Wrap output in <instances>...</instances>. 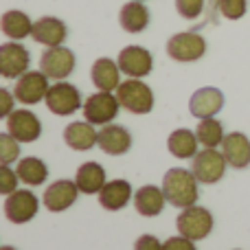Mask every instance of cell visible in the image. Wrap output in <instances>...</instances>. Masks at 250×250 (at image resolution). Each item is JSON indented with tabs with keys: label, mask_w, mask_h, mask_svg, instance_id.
I'll use <instances>...</instances> for the list:
<instances>
[{
	"label": "cell",
	"mask_w": 250,
	"mask_h": 250,
	"mask_svg": "<svg viewBox=\"0 0 250 250\" xmlns=\"http://www.w3.org/2000/svg\"><path fill=\"white\" fill-rule=\"evenodd\" d=\"M235 250H239V248H235Z\"/></svg>",
	"instance_id": "74e56055"
},
{
	"label": "cell",
	"mask_w": 250,
	"mask_h": 250,
	"mask_svg": "<svg viewBox=\"0 0 250 250\" xmlns=\"http://www.w3.org/2000/svg\"><path fill=\"white\" fill-rule=\"evenodd\" d=\"M222 154H224L229 167L246 169L250 167V138L244 132H229L222 143Z\"/></svg>",
	"instance_id": "ac0fdd59"
},
{
	"label": "cell",
	"mask_w": 250,
	"mask_h": 250,
	"mask_svg": "<svg viewBox=\"0 0 250 250\" xmlns=\"http://www.w3.org/2000/svg\"><path fill=\"white\" fill-rule=\"evenodd\" d=\"M224 108V92L215 86H204L191 95L189 112L195 119H213Z\"/></svg>",
	"instance_id": "9a60e30c"
},
{
	"label": "cell",
	"mask_w": 250,
	"mask_h": 250,
	"mask_svg": "<svg viewBox=\"0 0 250 250\" xmlns=\"http://www.w3.org/2000/svg\"><path fill=\"white\" fill-rule=\"evenodd\" d=\"M207 0H176V11L185 20H198L204 11Z\"/></svg>",
	"instance_id": "4dcf8cb0"
},
{
	"label": "cell",
	"mask_w": 250,
	"mask_h": 250,
	"mask_svg": "<svg viewBox=\"0 0 250 250\" xmlns=\"http://www.w3.org/2000/svg\"><path fill=\"white\" fill-rule=\"evenodd\" d=\"M163 250H198L195 248V242L189 237H182V235H176V237H169L163 242Z\"/></svg>",
	"instance_id": "d6a6232c"
},
{
	"label": "cell",
	"mask_w": 250,
	"mask_h": 250,
	"mask_svg": "<svg viewBox=\"0 0 250 250\" xmlns=\"http://www.w3.org/2000/svg\"><path fill=\"white\" fill-rule=\"evenodd\" d=\"M79 193H82V191H79L77 182L62 178V180H55L53 185L46 187V191H44V195H42V204L46 207V211L62 213L77 202Z\"/></svg>",
	"instance_id": "5bb4252c"
},
{
	"label": "cell",
	"mask_w": 250,
	"mask_h": 250,
	"mask_svg": "<svg viewBox=\"0 0 250 250\" xmlns=\"http://www.w3.org/2000/svg\"><path fill=\"white\" fill-rule=\"evenodd\" d=\"M4 125L18 143H35L42 136V121L31 110H13L4 119Z\"/></svg>",
	"instance_id": "4fadbf2b"
},
{
	"label": "cell",
	"mask_w": 250,
	"mask_h": 250,
	"mask_svg": "<svg viewBox=\"0 0 250 250\" xmlns=\"http://www.w3.org/2000/svg\"><path fill=\"white\" fill-rule=\"evenodd\" d=\"M18 171L11 169V165H2L0 167V193L2 195H11L13 191H18Z\"/></svg>",
	"instance_id": "1f68e13d"
},
{
	"label": "cell",
	"mask_w": 250,
	"mask_h": 250,
	"mask_svg": "<svg viewBox=\"0 0 250 250\" xmlns=\"http://www.w3.org/2000/svg\"><path fill=\"white\" fill-rule=\"evenodd\" d=\"M117 64L123 75H127L132 79H143L154 68V57H151V53L145 46L129 44V46L121 48V53L117 57Z\"/></svg>",
	"instance_id": "7c38bea8"
},
{
	"label": "cell",
	"mask_w": 250,
	"mask_h": 250,
	"mask_svg": "<svg viewBox=\"0 0 250 250\" xmlns=\"http://www.w3.org/2000/svg\"><path fill=\"white\" fill-rule=\"evenodd\" d=\"M18 178L20 182H24L26 187H40L48 180V167L42 158H35V156H26V158L18 160Z\"/></svg>",
	"instance_id": "4316f807"
},
{
	"label": "cell",
	"mask_w": 250,
	"mask_h": 250,
	"mask_svg": "<svg viewBox=\"0 0 250 250\" xmlns=\"http://www.w3.org/2000/svg\"><path fill=\"white\" fill-rule=\"evenodd\" d=\"M33 24L35 22L26 16L24 11H18V9H11V11L2 13V20H0V26H2V33L7 35L13 42H20V40L33 35Z\"/></svg>",
	"instance_id": "484cf974"
},
{
	"label": "cell",
	"mask_w": 250,
	"mask_h": 250,
	"mask_svg": "<svg viewBox=\"0 0 250 250\" xmlns=\"http://www.w3.org/2000/svg\"><path fill=\"white\" fill-rule=\"evenodd\" d=\"M198 178L193 176L191 169L173 167L163 176V191L165 198L171 207L176 208H189L198 202L200 191H198Z\"/></svg>",
	"instance_id": "6da1fadb"
},
{
	"label": "cell",
	"mask_w": 250,
	"mask_h": 250,
	"mask_svg": "<svg viewBox=\"0 0 250 250\" xmlns=\"http://www.w3.org/2000/svg\"><path fill=\"white\" fill-rule=\"evenodd\" d=\"M204 53H207V40L195 31H182L167 40V55L180 64L202 60Z\"/></svg>",
	"instance_id": "277c9868"
},
{
	"label": "cell",
	"mask_w": 250,
	"mask_h": 250,
	"mask_svg": "<svg viewBox=\"0 0 250 250\" xmlns=\"http://www.w3.org/2000/svg\"><path fill=\"white\" fill-rule=\"evenodd\" d=\"M165 204H167V198H165L163 187L158 189L156 185H145L134 193V208H136V213L143 217L160 215Z\"/></svg>",
	"instance_id": "44dd1931"
},
{
	"label": "cell",
	"mask_w": 250,
	"mask_h": 250,
	"mask_svg": "<svg viewBox=\"0 0 250 250\" xmlns=\"http://www.w3.org/2000/svg\"><path fill=\"white\" fill-rule=\"evenodd\" d=\"M226 167L229 163H226L224 154L220 149H207V147L198 151L191 163V171L198 178L200 185H217L224 178Z\"/></svg>",
	"instance_id": "52a82bcc"
},
{
	"label": "cell",
	"mask_w": 250,
	"mask_h": 250,
	"mask_svg": "<svg viewBox=\"0 0 250 250\" xmlns=\"http://www.w3.org/2000/svg\"><path fill=\"white\" fill-rule=\"evenodd\" d=\"M83 119L92 125H110L117 119L121 104L114 92H95L83 101Z\"/></svg>",
	"instance_id": "ba28073f"
},
{
	"label": "cell",
	"mask_w": 250,
	"mask_h": 250,
	"mask_svg": "<svg viewBox=\"0 0 250 250\" xmlns=\"http://www.w3.org/2000/svg\"><path fill=\"white\" fill-rule=\"evenodd\" d=\"M141 2H145V0H141Z\"/></svg>",
	"instance_id": "8d00e7d4"
},
{
	"label": "cell",
	"mask_w": 250,
	"mask_h": 250,
	"mask_svg": "<svg viewBox=\"0 0 250 250\" xmlns=\"http://www.w3.org/2000/svg\"><path fill=\"white\" fill-rule=\"evenodd\" d=\"M213 226H215V220H213V213L204 207H193L182 208L180 215L176 217V229L182 237H189L193 242H200V239H207L211 235Z\"/></svg>",
	"instance_id": "3957f363"
},
{
	"label": "cell",
	"mask_w": 250,
	"mask_h": 250,
	"mask_svg": "<svg viewBox=\"0 0 250 250\" xmlns=\"http://www.w3.org/2000/svg\"><path fill=\"white\" fill-rule=\"evenodd\" d=\"M0 250H16V248H13V246H2Z\"/></svg>",
	"instance_id": "d590c367"
},
{
	"label": "cell",
	"mask_w": 250,
	"mask_h": 250,
	"mask_svg": "<svg viewBox=\"0 0 250 250\" xmlns=\"http://www.w3.org/2000/svg\"><path fill=\"white\" fill-rule=\"evenodd\" d=\"M77 66V57L68 46H51L40 57V70L53 82H64Z\"/></svg>",
	"instance_id": "8992f818"
},
{
	"label": "cell",
	"mask_w": 250,
	"mask_h": 250,
	"mask_svg": "<svg viewBox=\"0 0 250 250\" xmlns=\"http://www.w3.org/2000/svg\"><path fill=\"white\" fill-rule=\"evenodd\" d=\"M134 250H163V242L154 235H141L134 242Z\"/></svg>",
	"instance_id": "e575fe53"
},
{
	"label": "cell",
	"mask_w": 250,
	"mask_h": 250,
	"mask_svg": "<svg viewBox=\"0 0 250 250\" xmlns=\"http://www.w3.org/2000/svg\"><path fill=\"white\" fill-rule=\"evenodd\" d=\"M99 149L108 156H123L132 149V134L127 127L117 123L104 125L99 129V141H97Z\"/></svg>",
	"instance_id": "e0dca14e"
},
{
	"label": "cell",
	"mask_w": 250,
	"mask_h": 250,
	"mask_svg": "<svg viewBox=\"0 0 250 250\" xmlns=\"http://www.w3.org/2000/svg\"><path fill=\"white\" fill-rule=\"evenodd\" d=\"M16 95H13L11 90H7V88H0V117L7 119L9 114L16 110Z\"/></svg>",
	"instance_id": "836d02e7"
},
{
	"label": "cell",
	"mask_w": 250,
	"mask_h": 250,
	"mask_svg": "<svg viewBox=\"0 0 250 250\" xmlns=\"http://www.w3.org/2000/svg\"><path fill=\"white\" fill-rule=\"evenodd\" d=\"M40 211V198L29 189H18L4 198V215L11 224H26Z\"/></svg>",
	"instance_id": "9c48e42d"
},
{
	"label": "cell",
	"mask_w": 250,
	"mask_h": 250,
	"mask_svg": "<svg viewBox=\"0 0 250 250\" xmlns=\"http://www.w3.org/2000/svg\"><path fill=\"white\" fill-rule=\"evenodd\" d=\"M198 147H200V141L195 136V132L191 129H173L167 138V149L171 156L180 160H193L195 154H198Z\"/></svg>",
	"instance_id": "d4e9b609"
},
{
	"label": "cell",
	"mask_w": 250,
	"mask_h": 250,
	"mask_svg": "<svg viewBox=\"0 0 250 250\" xmlns=\"http://www.w3.org/2000/svg\"><path fill=\"white\" fill-rule=\"evenodd\" d=\"M90 79L97 90L101 92H117L121 86V68L110 57H99L90 68Z\"/></svg>",
	"instance_id": "ffe728a7"
},
{
	"label": "cell",
	"mask_w": 250,
	"mask_h": 250,
	"mask_svg": "<svg viewBox=\"0 0 250 250\" xmlns=\"http://www.w3.org/2000/svg\"><path fill=\"white\" fill-rule=\"evenodd\" d=\"M20 158V143L11 136L9 132L0 134V163L11 165Z\"/></svg>",
	"instance_id": "f1b7e54d"
},
{
	"label": "cell",
	"mask_w": 250,
	"mask_h": 250,
	"mask_svg": "<svg viewBox=\"0 0 250 250\" xmlns=\"http://www.w3.org/2000/svg\"><path fill=\"white\" fill-rule=\"evenodd\" d=\"M195 136H198L202 147H207V149H217V147H222V143H224L226 132H224V125L213 117V119H200L198 127H195Z\"/></svg>",
	"instance_id": "83f0119b"
},
{
	"label": "cell",
	"mask_w": 250,
	"mask_h": 250,
	"mask_svg": "<svg viewBox=\"0 0 250 250\" xmlns=\"http://www.w3.org/2000/svg\"><path fill=\"white\" fill-rule=\"evenodd\" d=\"M46 108L51 110L57 117H70L75 114L79 108H83V99L82 92L77 86L68 82H55L46 92V99H44Z\"/></svg>",
	"instance_id": "5b68a950"
},
{
	"label": "cell",
	"mask_w": 250,
	"mask_h": 250,
	"mask_svg": "<svg viewBox=\"0 0 250 250\" xmlns=\"http://www.w3.org/2000/svg\"><path fill=\"white\" fill-rule=\"evenodd\" d=\"M48 88H51V83H48V77L42 70H29V73H24L20 79H16L13 95H16L18 104L35 105L46 99Z\"/></svg>",
	"instance_id": "30bf717a"
},
{
	"label": "cell",
	"mask_w": 250,
	"mask_h": 250,
	"mask_svg": "<svg viewBox=\"0 0 250 250\" xmlns=\"http://www.w3.org/2000/svg\"><path fill=\"white\" fill-rule=\"evenodd\" d=\"M129 200H134V191L132 185L123 178L108 180L104 189L99 191V204L105 211H121L129 204Z\"/></svg>",
	"instance_id": "d6986e66"
},
{
	"label": "cell",
	"mask_w": 250,
	"mask_h": 250,
	"mask_svg": "<svg viewBox=\"0 0 250 250\" xmlns=\"http://www.w3.org/2000/svg\"><path fill=\"white\" fill-rule=\"evenodd\" d=\"M75 182H77L79 191L86 195H99V191L105 187V169L104 165L95 163H83L79 165L77 173H75Z\"/></svg>",
	"instance_id": "cb8c5ba5"
},
{
	"label": "cell",
	"mask_w": 250,
	"mask_h": 250,
	"mask_svg": "<svg viewBox=\"0 0 250 250\" xmlns=\"http://www.w3.org/2000/svg\"><path fill=\"white\" fill-rule=\"evenodd\" d=\"M99 132L88 121H73L64 127V143L75 151H88L97 145Z\"/></svg>",
	"instance_id": "7402d4cb"
},
{
	"label": "cell",
	"mask_w": 250,
	"mask_h": 250,
	"mask_svg": "<svg viewBox=\"0 0 250 250\" xmlns=\"http://www.w3.org/2000/svg\"><path fill=\"white\" fill-rule=\"evenodd\" d=\"M217 11L226 20H242L248 11V0H217Z\"/></svg>",
	"instance_id": "f546056e"
},
{
	"label": "cell",
	"mask_w": 250,
	"mask_h": 250,
	"mask_svg": "<svg viewBox=\"0 0 250 250\" xmlns=\"http://www.w3.org/2000/svg\"><path fill=\"white\" fill-rule=\"evenodd\" d=\"M114 95H117L121 108L132 114H149L154 110V92L143 79L127 77L125 82H121Z\"/></svg>",
	"instance_id": "7a4b0ae2"
},
{
	"label": "cell",
	"mask_w": 250,
	"mask_h": 250,
	"mask_svg": "<svg viewBox=\"0 0 250 250\" xmlns=\"http://www.w3.org/2000/svg\"><path fill=\"white\" fill-rule=\"evenodd\" d=\"M31 53L20 42H4L0 46V75L4 79H20L24 73H29Z\"/></svg>",
	"instance_id": "8fae6325"
},
{
	"label": "cell",
	"mask_w": 250,
	"mask_h": 250,
	"mask_svg": "<svg viewBox=\"0 0 250 250\" xmlns=\"http://www.w3.org/2000/svg\"><path fill=\"white\" fill-rule=\"evenodd\" d=\"M31 38L35 42L44 44L46 48L51 46H64L66 38H68V26L64 20L55 16H42L40 20H35L33 24V35Z\"/></svg>",
	"instance_id": "2e32d148"
},
{
	"label": "cell",
	"mask_w": 250,
	"mask_h": 250,
	"mask_svg": "<svg viewBox=\"0 0 250 250\" xmlns=\"http://www.w3.org/2000/svg\"><path fill=\"white\" fill-rule=\"evenodd\" d=\"M149 9L141 2V0H129L119 11V24L127 33H143L149 26Z\"/></svg>",
	"instance_id": "603a6c76"
}]
</instances>
